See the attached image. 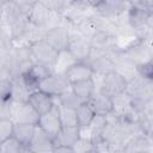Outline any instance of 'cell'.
Here are the masks:
<instances>
[{
  "label": "cell",
  "instance_id": "cell-24",
  "mask_svg": "<svg viewBox=\"0 0 153 153\" xmlns=\"http://www.w3.org/2000/svg\"><path fill=\"white\" fill-rule=\"evenodd\" d=\"M29 92L24 87L22 80L19 78L11 79V98L12 102H27Z\"/></svg>",
  "mask_w": 153,
  "mask_h": 153
},
{
  "label": "cell",
  "instance_id": "cell-16",
  "mask_svg": "<svg viewBox=\"0 0 153 153\" xmlns=\"http://www.w3.org/2000/svg\"><path fill=\"white\" fill-rule=\"evenodd\" d=\"M92 108L94 115L98 116H108L112 112V99L99 91H94L92 97L87 102Z\"/></svg>",
  "mask_w": 153,
  "mask_h": 153
},
{
  "label": "cell",
  "instance_id": "cell-34",
  "mask_svg": "<svg viewBox=\"0 0 153 153\" xmlns=\"http://www.w3.org/2000/svg\"><path fill=\"white\" fill-rule=\"evenodd\" d=\"M51 153H74V151L72 147L67 146H54Z\"/></svg>",
  "mask_w": 153,
  "mask_h": 153
},
{
  "label": "cell",
  "instance_id": "cell-32",
  "mask_svg": "<svg viewBox=\"0 0 153 153\" xmlns=\"http://www.w3.org/2000/svg\"><path fill=\"white\" fill-rule=\"evenodd\" d=\"M0 97L8 100V102H12V98H11V80L0 81Z\"/></svg>",
  "mask_w": 153,
  "mask_h": 153
},
{
  "label": "cell",
  "instance_id": "cell-3",
  "mask_svg": "<svg viewBox=\"0 0 153 153\" xmlns=\"http://www.w3.org/2000/svg\"><path fill=\"white\" fill-rule=\"evenodd\" d=\"M123 53L135 66L152 60L151 38H137L129 47H127Z\"/></svg>",
  "mask_w": 153,
  "mask_h": 153
},
{
  "label": "cell",
  "instance_id": "cell-8",
  "mask_svg": "<svg viewBox=\"0 0 153 153\" xmlns=\"http://www.w3.org/2000/svg\"><path fill=\"white\" fill-rule=\"evenodd\" d=\"M67 51L76 62H86L91 55L92 45L90 43V39L75 33H71Z\"/></svg>",
  "mask_w": 153,
  "mask_h": 153
},
{
  "label": "cell",
  "instance_id": "cell-7",
  "mask_svg": "<svg viewBox=\"0 0 153 153\" xmlns=\"http://www.w3.org/2000/svg\"><path fill=\"white\" fill-rule=\"evenodd\" d=\"M14 123L38 124L39 115L27 102H11V117Z\"/></svg>",
  "mask_w": 153,
  "mask_h": 153
},
{
  "label": "cell",
  "instance_id": "cell-20",
  "mask_svg": "<svg viewBox=\"0 0 153 153\" xmlns=\"http://www.w3.org/2000/svg\"><path fill=\"white\" fill-rule=\"evenodd\" d=\"M71 90L74 92V94L80 98L82 102H88V99L92 97V94L96 91V86L93 82V79H85L79 80L71 84Z\"/></svg>",
  "mask_w": 153,
  "mask_h": 153
},
{
  "label": "cell",
  "instance_id": "cell-31",
  "mask_svg": "<svg viewBox=\"0 0 153 153\" xmlns=\"http://www.w3.org/2000/svg\"><path fill=\"white\" fill-rule=\"evenodd\" d=\"M136 74H137L139 76H141V78L152 80V74H153V65H152V60L137 65V66H136Z\"/></svg>",
  "mask_w": 153,
  "mask_h": 153
},
{
  "label": "cell",
  "instance_id": "cell-1",
  "mask_svg": "<svg viewBox=\"0 0 153 153\" xmlns=\"http://www.w3.org/2000/svg\"><path fill=\"white\" fill-rule=\"evenodd\" d=\"M127 8H128V2L116 1V0L98 1V2H92L91 5L92 14L105 19H118L127 12Z\"/></svg>",
  "mask_w": 153,
  "mask_h": 153
},
{
  "label": "cell",
  "instance_id": "cell-9",
  "mask_svg": "<svg viewBox=\"0 0 153 153\" xmlns=\"http://www.w3.org/2000/svg\"><path fill=\"white\" fill-rule=\"evenodd\" d=\"M37 127H39L50 137L54 139L56 136V134L62 128V123H61V120H60V111H59L57 103L54 105V108L50 111H48L47 114L39 116Z\"/></svg>",
  "mask_w": 153,
  "mask_h": 153
},
{
  "label": "cell",
  "instance_id": "cell-30",
  "mask_svg": "<svg viewBox=\"0 0 153 153\" xmlns=\"http://www.w3.org/2000/svg\"><path fill=\"white\" fill-rule=\"evenodd\" d=\"M93 147H94V143L92 142V140L86 136H81V135L78 139V141L72 146L74 153H86Z\"/></svg>",
  "mask_w": 153,
  "mask_h": 153
},
{
  "label": "cell",
  "instance_id": "cell-13",
  "mask_svg": "<svg viewBox=\"0 0 153 153\" xmlns=\"http://www.w3.org/2000/svg\"><path fill=\"white\" fill-rule=\"evenodd\" d=\"M90 43L93 49L108 51L110 49L116 48V37L115 33L106 30H97L90 38ZM118 48V47H117Z\"/></svg>",
  "mask_w": 153,
  "mask_h": 153
},
{
  "label": "cell",
  "instance_id": "cell-29",
  "mask_svg": "<svg viewBox=\"0 0 153 153\" xmlns=\"http://www.w3.org/2000/svg\"><path fill=\"white\" fill-rule=\"evenodd\" d=\"M24 148L25 147H23L13 137H10L0 143V153H22Z\"/></svg>",
  "mask_w": 153,
  "mask_h": 153
},
{
  "label": "cell",
  "instance_id": "cell-10",
  "mask_svg": "<svg viewBox=\"0 0 153 153\" xmlns=\"http://www.w3.org/2000/svg\"><path fill=\"white\" fill-rule=\"evenodd\" d=\"M126 92L130 98H152V80L141 78L136 74L128 80Z\"/></svg>",
  "mask_w": 153,
  "mask_h": 153
},
{
  "label": "cell",
  "instance_id": "cell-23",
  "mask_svg": "<svg viewBox=\"0 0 153 153\" xmlns=\"http://www.w3.org/2000/svg\"><path fill=\"white\" fill-rule=\"evenodd\" d=\"M131 98L127 92H123L112 98V112L116 115H123L131 110L130 106Z\"/></svg>",
  "mask_w": 153,
  "mask_h": 153
},
{
  "label": "cell",
  "instance_id": "cell-14",
  "mask_svg": "<svg viewBox=\"0 0 153 153\" xmlns=\"http://www.w3.org/2000/svg\"><path fill=\"white\" fill-rule=\"evenodd\" d=\"M53 148H54L53 137H50L39 127H37L35 136H33L30 146L27 147V149L31 153H51Z\"/></svg>",
  "mask_w": 153,
  "mask_h": 153
},
{
  "label": "cell",
  "instance_id": "cell-11",
  "mask_svg": "<svg viewBox=\"0 0 153 153\" xmlns=\"http://www.w3.org/2000/svg\"><path fill=\"white\" fill-rule=\"evenodd\" d=\"M27 103L33 108V110L39 116H42L54 108V105L56 104V99L53 98L51 96L37 90L29 94Z\"/></svg>",
  "mask_w": 153,
  "mask_h": 153
},
{
  "label": "cell",
  "instance_id": "cell-22",
  "mask_svg": "<svg viewBox=\"0 0 153 153\" xmlns=\"http://www.w3.org/2000/svg\"><path fill=\"white\" fill-rule=\"evenodd\" d=\"M75 62H76V61L72 57V55H71L67 50L60 51V53L57 54V57H56V61H55L53 72H54V73H57V74H66V72H67Z\"/></svg>",
  "mask_w": 153,
  "mask_h": 153
},
{
  "label": "cell",
  "instance_id": "cell-6",
  "mask_svg": "<svg viewBox=\"0 0 153 153\" xmlns=\"http://www.w3.org/2000/svg\"><path fill=\"white\" fill-rule=\"evenodd\" d=\"M127 84H128V80L115 71L102 78L98 91L112 99L114 97L126 92Z\"/></svg>",
  "mask_w": 153,
  "mask_h": 153
},
{
  "label": "cell",
  "instance_id": "cell-33",
  "mask_svg": "<svg viewBox=\"0 0 153 153\" xmlns=\"http://www.w3.org/2000/svg\"><path fill=\"white\" fill-rule=\"evenodd\" d=\"M11 117V102L0 97V118Z\"/></svg>",
  "mask_w": 153,
  "mask_h": 153
},
{
  "label": "cell",
  "instance_id": "cell-21",
  "mask_svg": "<svg viewBox=\"0 0 153 153\" xmlns=\"http://www.w3.org/2000/svg\"><path fill=\"white\" fill-rule=\"evenodd\" d=\"M75 114H76V121H78V127L79 128L88 127L90 123L92 122V120L96 116L92 108L90 106V104L87 102H84L82 104H80L75 109Z\"/></svg>",
  "mask_w": 153,
  "mask_h": 153
},
{
  "label": "cell",
  "instance_id": "cell-28",
  "mask_svg": "<svg viewBox=\"0 0 153 153\" xmlns=\"http://www.w3.org/2000/svg\"><path fill=\"white\" fill-rule=\"evenodd\" d=\"M14 122L11 118H0V143L12 137Z\"/></svg>",
  "mask_w": 153,
  "mask_h": 153
},
{
  "label": "cell",
  "instance_id": "cell-15",
  "mask_svg": "<svg viewBox=\"0 0 153 153\" xmlns=\"http://www.w3.org/2000/svg\"><path fill=\"white\" fill-rule=\"evenodd\" d=\"M123 149L126 153H151L152 152L151 137L143 134L133 135L124 143Z\"/></svg>",
  "mask_w": 153,
  "mask_h": 153
},
{
  "label": "cell",
  "instance_id": "cell-19",
  "mask_svg": "<svg viewBox=\"0 0 153 153\" xmlns=\"http://www.w3.org/2000/svg\"><path fill=\"white\" fill-rule=\"evenodd\" d=\"M66 78L68 79L69 84L79 81V80H85L90 79L93 75L92 69L86 62H75L67 72H66Z\"/></svg>",
  "mask_w": 153,
  "mask_h": 153
},
{
  "label": "cell",
  "instance_id": "cell-2",
  "mask_svg": "<svg viewBox=\"0 0 153 153\" xmlns=\"http://www.w3.org/2000/svg\"><path fill=\"white\" fill-rule=\"evenodd\" d=\"M30 51H31L32 61L35 63L44 66L53 71L59 53L55 49H53L44 39L30 44Z\"/></svg>",
  "mask_w": 153,
  "mask_h": 153
},
{
  "label": "cell",
  "instance_id": "cell-5",
  "mask_svg": "<svg viewBox=\"0 0 153 153\" xmlns=\"http://www.w3.org/2000/svg\"><path fill=\"white\" fill-rule=\"evenodd\" d=\"M71 88V84L65 74L51 73L44 79L41 80L38 90L51 96L53 98H57L60 94Z\"/></svg>",
  "mask_w": 153,
  "mask_h": 153
},
{
  "label": "cell",
  "instance_id": "cell-27",
  "mask_svg": "<svg viewBox=\"0 0 153 153\" xmlns=\"http://www.w3.org/2000/svg\"><path fill=\"white\" fill-rule=\"evenodd\" d=\"M13 66L12 59H0V81H8L13 78Z\"/></svg>",
  "mask_w": 153,
  "mask_h": 153
},
{
  "label": "cell",
  "instance_id": "cell-26",
  "mask_svg": "<svg viewBox=\"0 0 153 153\" xmlns=\"http://www.w3.org/2000/svg\"><path fill=\"white\" fill-rule=\"evenodd\" d=\"M59 111H60V120H61L62 127H78L75 110L62 108L59 105Z\"/></svg>",
  "mask_w": 153,
  "mask_h": 153
},
{
  "label": "cell",
  "instance_id": "cell-12",
  "mask_svg": "<svg viewBox=\"0 0 153 153\" xmlns=\"http://www.w3.org/2000/svg\"><path fill=\"white\" fill-rule=\"evenodd\" d=\"M50 16H51V11L47 7L44 1H35L31 11L27 14V19L30 24L45 29L50 19Z\"/></svg>",
  "mask_w": 153,
  "mask_h": 153
},
{
  "label": "cell",
  "instance_id": "cell-18",
  "mask_svg": "<svg viewBox=\"0 0 153 153\" xmlns=\"http://www.w3.org/2000/svg\"><path fill=\"white\" fill-rule=\"evenodd\" d=\"M80 137L79 127H62L56 136L53 139L54 146H67L72 147Z\"/></svg>",
  "mask_w": 153,
  "mask_h": 153
},
{
  "label": "cell",
  "instance_id": "cell-17",
  "mask_svg": "<svg viewBox=\"0 0 153 153\" xmlns=\"http://www.w3.org/2000/svg\"><path fill=\"white\" fill-rule=\"evenodd\" d=\"M37 126L26 124V123H14L12 137L16 139L23 147L27 148L35 136Z\"/></svg>",
  "mask_w": 153,
  "mask_h": 153
},
{
  "label": "cell",
  "instance_id": "cell-35",
  "mask_svg": "<svg viewBox=\"0 0 153 153\" xmlns=\"http://www.w3.org/2000/svg\"><path fill=\"white\" fill-rule=\"evenodd\" d=\"M86 153H100V152H99V151H98L96 147H93L92 149H90V151H88V152H86Z\"/></svg>",
  "mask_w": 153,
  "mask_h": 153
},
{
  "label": "cell",
  "instance_id": "cell-25",
  "mask_svg": "<svg viewBox=\"0 0 153 153\" xmlns=\"http://www.w3.org/2000/svg\"><path fill=\"white\" fill-rule=\"evenodd\" d=\"M56 100H57V104L60 105V106H62V108H67V109H73V110H75L80 104H82L84 102L80 99V98H78L75 94H74V92L69 88V90H67L66 92H63L62 94H60L57 98H55Z\"/></svg>",
  "mask_w": 153,
  "mask_h": 153
},
{
  "label": "cell",
  "instance_id": "cell-4",
  "mask_svg": "<svg viewBox=\"0 0 153 153\" xmlns=\"http://www.w3.org/2000/svg\"><path fill=\"white\" fill-rule=\"evenodd\" d=\"M69 39H71V30H69V24L67 22L59 26L48 29L44 36V41L57 53L67 50Z\"/></svg>",
  "mask_w": 153,
  "mask_h": 153
}]
</instances>
